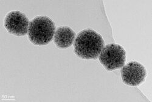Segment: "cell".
<instances>
[{"label": "cell", "instance_id": "obj_1", "mask_svg": "<svg viewBox=\"0 0 152 102\" xmlns=\"http://www.w3.org/2000/svg\"><path fill=\"white\" fill-rule=\"evenodd\" d=\"M104 45V40L100 34L93 30H84L76 37L74 52L80 58L96 59Z\"/></svg>", "mask_w": 152, "mask_h": 102}, {"label": "cell", "instance_id": "obj_2", "mask_svg": "<svg viewBox=\"0 0 152 102\" xmlns=\"http://www.w3.org/2000/svg\"><path fill=\"white\" fill-rule=\"evenodd\" d=\"M55 33V23L47 16H37L29 23L28 38L30 42L34 45L48 44L52 41Z\"/></svg>", "mask_w": 152, "mask_h": 102}, {"label": "cell", "instance_id": "obj_3", "mask_svg": "<svg viewBox=\"0 0 152 102\" xmlns=\"http://www.w3.org/2000/svg\"><path fill=\"white\" fill-rule=\"evenodd\" d=\"M99 61L108 71L122 68L126 61V52L118 44H108L104 47L99 56Z\"/></svg>", "mask_w": 152, "mask_h": 102}, {"label": "cell", "instance_id": "obj_4", "mask_svg": "<svg viewBox=\"0 0 152 102\" xmlns=\"http://www.w3.org/2000/svg\"><path fill=\"white\" fill-rule=\"evenodd\" d=\"M147 71L141 64L131 61L122 67L121 77L122 81L130 86H138L142 84L146 78Z\"/></svg>", "mask_w": 152, "mask_h": 102}, {"label": "cell", "instance_id": "obj_5", "mask_svg": "<svg viewBox=\"0 0 152 102\" xmlns=\"http://www.w3.org/2000/svg\"><path fill=\"white\" fill-rule=\"evenodd\" d=\"M29 21L24 14L20 11H11L4 19V27L7 31L17 36H24L28 33Z\"/></svg>", "mask_w": 152, "mask_h": 102}, {"label": "cell", "instance_id": "obj_6", "mask_svg": "<svg viewBox=\"0 0 152 102\" xmlns=\"http://www.w3.org/2000/svg\"><path fill=\"white\" fill-rule=\"evenodd\" d=\"M75 35V33L71 28L60 27L55 33L54 42L58 48H68L72 45Z\"/></svg>", "mask_w": 152, "mask_h": 102}]
</instances>
